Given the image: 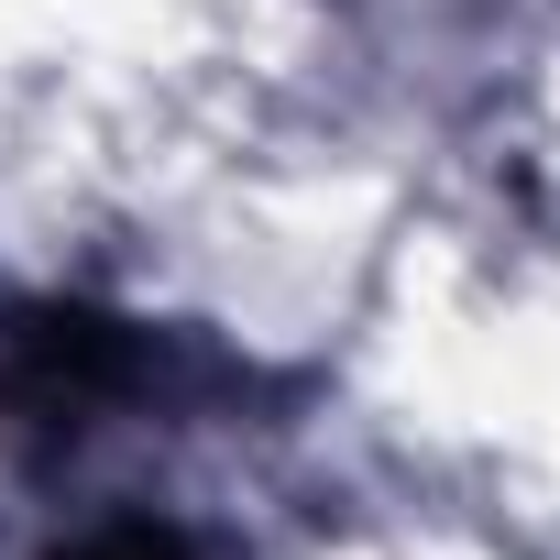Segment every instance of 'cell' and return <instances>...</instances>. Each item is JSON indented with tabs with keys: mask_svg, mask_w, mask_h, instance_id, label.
<instances>
[{
	"mask_svg": "<svg viewBox=\"0 0 560 560\" xmlns=\"http://www.w3.org/2000/svg\"><path fill=\"white\" fill-rule=\"evenodd\" d=\"M56 560H198V538L187 527H165V516H100L78 549H56Z\"/></svg>",
	"mask_w": 560,
	"mask_h": 560,
	"instance_id": "6da1fadb",
	"label": "cell"
}]
</instances>
